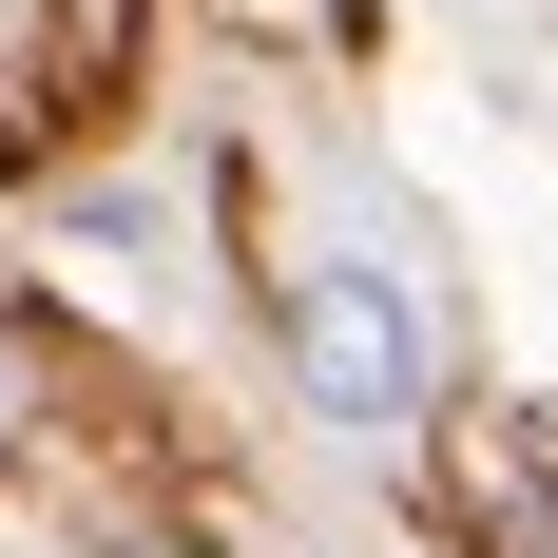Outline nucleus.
<instances>
[{
    "instance_id": "3",
    "label": "nucleus",
    "mask_w": 558,
    "mask_h": 558,
    "mask_svg": "<svg viewBox=\"0 0 558 558\" xmlns=\"http://www.w3.org/2000/svg\"><path fill=\"white\" fill-rule=\"evenodd\" d=\"M116 558H173V539H116Z\"/></svg>"
},
{
    "instance_id": "1",
    "label": "nucleus",
    "mask_w": 558,
    "mask_h": 558,
    "mask_svg": "<svg viewBox=\"0 0 558 558\" xmlns=\"http://www.w3.org/2000/svg\"><path fill=\"white\" fill-rule=\"evenodd\" d=\"M289 386H308V424H347V444H424V404H444V328H424V289L386 270V251H308L270 308Z\"/></svg>"
},
{
    "instance_id": "2",
    "label": "nucleus",
    "mask_w": 558,
    "mask_h": 558,
    "mask_svg": "<svg viewBox=\"0 0 558 558\" xmlns=\"http://www.w3.org/2000/svg\"><path fill=\"white\" fill-rule=\"evenodd\" d=\"M20 404H39V386H20V347H0V462H20Z\"/></svg>"
}]
</instances>
